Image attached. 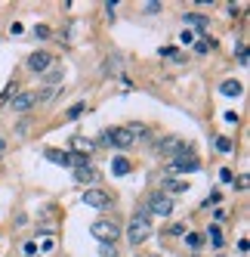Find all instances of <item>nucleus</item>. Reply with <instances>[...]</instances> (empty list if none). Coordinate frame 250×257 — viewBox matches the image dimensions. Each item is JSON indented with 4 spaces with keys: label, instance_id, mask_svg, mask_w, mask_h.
<instances>
[{
    "label": "nucleus",
    "instance_id": "nucleus-8",
    "mask_svg": "<svg viewBox=\"0 0 250 257\" xmlns=\"http://www.w3.org/2000/svg\"><path fill=\"white\" fill-rule=\"evenodd\" d=\"M25 65L34 71V75H44V71L52 65V56H50L46 50H38V53H31V56H28V62H25Z\"/></svg>",
    "mask_w": 250,
    "mask_h": 257
},
{
    "label": "nucleus",
    "instance_id": "nucleus-27",
    "mask_svg": "<svg viewBox=\"0 0 250 257\" xmlns=\"http://www.w3.org/2000/svg\"><path fill=\"white\" fill-rule=\"evenodd\" d=\"M40 251H44V254L56 251V238H52V235H44V242H40Z\"/></svg>",
    "mask_w": 250,
    "mask_h": 257
},
{
    "label": "nucleus",
    "instance_id": "nucleus-14",
    "mask_svg": "<svg viewBox=\"0 0 250 257\" xmlns=\"http://www.w3.org/2000/svg\"><path fill=\"white\" fill-rule=\"evenodd\" d=\"M71 149H78V155H86V158H90L93 149H96V143L86 140V137H74V140H71Z\"/></svg>",
    "mask_w": 250,
    "mask_h": 257
},
{
    "label": "nucleus",
    "instance_id": "nucleus-19",
    "mask_svg": "<svg viewBox=\"0 0 250 257\" xmlns=\"http://www.w3.org/2000/svg\"><path fill=\"white\" fill-rule=\"evenodd\" d=\"M186 245H188V251H198L204 245V235L201 232H186Z\"/></svg>",
    "mask_w": 250,
    "mask_h": 257
},
{
    "label": "nucleus",
    "instance_id": "nucleus-28",
    "mask_svg": "<svg viewBox=\"0 0 250 257\" xmlns=\"http://www.w3.org/2000/svg\"><path fill=\"white\" fill-rule=\"evenodd\" d=\"M99 257H118V248L114 245H99Z\"/></svg>",
    "mask_w": 250,
    "mask_h": 257
},
{
    "label": "nucleus",
    "instance_id": "nucleus-20",
    "mask_svg": "<svg viewBox=\"0 0 250 257\" xmlns=\"http://www.w3.org/2000/svg\"><path fill=\"white\" fill-rule=\"evenodd\" d=\"M213 146H216V149H220L222 155H228L232 149H235V143H232L228 137H216V140H213Z\"/></svg>",
    "mask_w": 250,
    "mask_h": 257
},
{
    "label": "nucleus",
    "instance_id": "nucleus-6",
    "mask_svg": "<svg viewBox=\"0 0 250 257\" xmlns=\"http://www.w3.org/2000/svg\"><path fill=\"white\" fill-rule=\"evenodd\" d=\"M80 201H84L86 208H96V211H108V208L114 205V198H112V192H105V189H86Z\"/></svg>",
    "mask_w": 250,
    "mask_h": 257
},
{
    "label": "nucleus",
    "instance_id": "nucleus-10",
    "mask_svg": "<svg viewBox=\"0 0 250 257\" xmlns=\"http://www.w3.org/2000/svg\"><path fill=\"white\" fill-rule=\"evenodd\" d=\"M34 105H38V93H31V90L12 96V112H28V108H34Z\"/></svg>",
    "mask_w": 250,
    "mask_h": 257
},
{
    "label": "nucleus",
    "instance_id": "nucleus-7",
    "mask_svg": "<svg viewBox=\"0 0 250 257\" xmlns=\"http://www.w3.org/2000/svg\"><path fill=\"white\" fill-rule=\"evenodd\" d=\"M192 146L182 140V137H164L158 143V152L164 155V158H176V155H182V152H188Z\"/></svg>",
    "mask_w": 250,
    "mask_h": 257
},
{
    "label": "nucleus",
    "instance_id": "nucleus-21",
    "mask_svg": "<svg viewBox=\"0 0 250 257\" xmlns=\"http://www.w3.org/2000/svg\"><path fill=\"white\" fill-rule=\"evenodd\" d=\"M84 112H86V102H74V105H71L68 112H65V118H68V121H74V118H80Z\"/></svg>",
    "mask_w": 250,
    "mask_h": 257
},
{
    "label": "nucleus",
    "instance_id": "nucleus-16",
    "mask_svg": "<svg viewBox=\"0 0 250 257\" xmlns=\"http://www.w3.org/2000/svg\"><path fill=\"white\" fill-rule=\"evenodd\" d=\"M182 22H186V25H194L201 34H204L207 25H210V19H207V16H201V13H186V16H182Z\"/></svg>",
    "mask_w": 250,
    "mask_h": 257
},
{
    "label": "nucleus",
    "instance_id": "nucleus-17",
    "mask_svg": "<svg viewBox=\"0 0 250 257\" xmlns=\"http://www.w3.org/2000/svg\"><path fill=\"white\" fill-rule=\"evenodd\" d=\"M192 47H194V53H198V56H204V53H210L213 47H216V41H213V38H201V41H194Z\"/></svg>",
    "mask_w": 250,
    "mask_h": 257
},
{
    "label": "nucleus",
    "instance_id": "nucleus-22",
    "mask_svg": "<svg viewBox=\"0 0 250 257\" xmlns=\"http://www.w3.org/2000/svg\"><path fill=\"white\" fill-rule=\"evenodd\" d=\"M62 78H65V71H62V68H50L46 75H44V81H46V84H59Z\"/></svg>",
    "mask_w": 250,
    "mask_h": 257
},
{
    "label": "nucleus",
    "instance_id": "nucleus-15",
    "mask_svg": "<svg viewBox=\"0 0 250 257\" xmlns=\"http://www.w3.org/2000/svg\"><path fill=\"white\" fill-rule=\"evenodd\" d=\"M220 93L228 96V99H235V96L244 93V84H241V81H222V84H220Z\"/></svg>",
    "mask_w": 250,
    "mask_h": 257
},
{
    "label": "nucleus",
    "instance_id": "nucleus-23",
    "mask_svg": "<svg viewBox=\"0 0 250 257\" xmlns=\"http://www.w3.org/2000/svg\"><path fill=\"white\" fill-rule=\"evenodd\" d=\"M158 53H160V56H164V59H176V62H180V59H182V53H180V50H176V47H160Z\"/></svg>",
    "mask_w": 250,
    "mask_h": 257
},
{
    "label": "nucleus",
    "instance_id": "nucleus-2",
    "mask_svg": "<svg viewBox=\"0 0 250 257\" xmlns=\"http://www.w3.org/2000/svg\"><path fill=\"white\" fill-rule=\"evenodd\" d=\"M90 235L96 238L99 245H114L118 235H120V223H118L114 217H99L96 223L90 226Z\"/></svg>",
    "mask_w": 250,
    "mask_h": 257
},
{
    "label": "nucleus",
    "instance_id": "nucleus-24",
    "mask_svg": "<svg viewBox=\"0 0 250 257\" xmlns=\"http://www.w3.org/2000/svg\"><path fill=\"white\" fill-rule=\"evenodd\" d=\"M12 96H16V84H6V90L0 93V108L10 105V99H12Z\"/></svg>",
    "mask_w": 250,
    "mask_h": 257
},
{
    "label": "nucleus",
    "instance_id": "nucleus-3",
    "mask_svg": "<svg viewBox=\"0 0 250 257\" xmlns=\"http://www.w3.org/2000/svg\"><path fill=\"white\" fill-rule=\"evenodd\" d=\"M99 143H105V146H118V149H130V146L136 143V134L130 131V127H108V131L99 137Z\"/></svg>",
    "mask_w": 250,
    "mask_h": 257
},
{
    "label": "nucleus",
    "instance_id": "nucleus-26",
    "mask_svg": "<svg viewBox=\"0 0 250 257\" xmlns=\"http://www.w3.org/2000/svg\"><path fill=\"white\" fill-rule=\"evenodd\" d=\"M220 201H222V192H220V189H213V192L204 198V208H213V205H220Z\"/></svg>",
    "mask_w": 250,
    "mask_h": 257
},
{
    "label": "nucleus",
    "instance_id": "nucleus-13",
    "mask_svg": "<svg viewBox=\"0 0 250 257\" xmlns=\"http://www.w3.org/2000/svg\"><path fill=\"white\" fill-rule=\"evenodd\" d=\"M130 171H133V164L124 158V155H114L112 158V177H127Z\"/></svg>",
    "mask_w": 250,
    "mask_h": 257
},
{
    "label": "nucleus",
    "instance_id": "nucleus-12",
    "mask_svg": "<svg viewBox=\"0 0 250 257\" xmlns=\"http://www.w3.org/2000/svg\"><path fill=\"white\" fill-rule=\"evenodd\" d=\"M93 180H99V174H96V168L93 164H84V168H74V183H93Z\"/></svg>",
    "mask_w": 250,
    "mask_h": 257
},
{
    "label": "nucleus",
    "instance_id": "nucleus-1",
    "mask_svg": "<svg viewBox=\"0 0 250 257\" xmlns=\"http://www.w3.org/2000/svg\"><path fill=\"white\" fill-rule=\"evenodd\" d=\"M148 235H152V214H148V208H146V205H139V208L133 211V217H130V226H127V242L136 248V245L146 242Z\"/></svg>",
    "mask_w": 250,
    "mask_h": 257
},
{
    "label": "nucleus",
    "instance_id": "nucleus-29",
    "mask_svg": "<svg viewBox=\"0 0 250 257\" xmlns=\"http://www.w3.org/2000/svg\"><path fill=\"white\" fill-rule=\"evenodd\" d=\"M180 41H182L186 47H192V44H194V31H188V28H182V34H180Z\"/></svg>",
    "mask_w": 250,
    "mask_h": 257
},
{
    "label": "nucleus",
    "instance_id": "nucleus-33",
    "mask_svg": "<svg viewBox=\"0 0 250 257\" xmlns=\"http://www.w3.org/2000/svg\"><path fill=\"white\" fill-rule=\"evenodd\" d=\"M238 62L247 65V47H238Z\"/></svg>",
    "mask_w": 250,
    "mask_h": 257
},
{
    "label": "nucleus",
    "instance_id": "nucleus-31",
    "mask_svg": "<svg viewBox=\"0 0 250 257\" xmlns=\"http://www.w3.org/2000/svg\"><path fill=\"white\" fill-rule=\"evenodd\" d=\"M220 180H222V183H235V174H232L228 168H222V171H220Z\"/></svg>",
    "mask_w": 250,
    "mask_h": 257
},
{
    "label": "nucleus",
    "instance_id": "nucleus-4",
    "mask_svg": "<svg viewBox=\"0 0 250 257\" xmlns=\"http://www.w3.org/2000/svg\"><path fill=\"white\" fill-rule=\"evenodd\" d=\"M146 208H148L152 217H170L176 205H173V198H170V195H164L160 189H154V192L146 198Z\"/></svg>",
    "mask_w": 250,
    "mask_h": 257
},
{
    "label": "nucleus",
    "instance_id": "nucleus-35",
    "mask_svg": "<svg viewBox=\"0 0 250 257\" xmlns=\"http://www.w3.org/2000/svg\"><path fill=\"white\" fill-rule=\"evenodd\" d=\"M160 10V4H158V0H148V7H146V13H158Z\"/></svg>",
    "mask_w": 250,
    "mask_h": 257
},
{
    "label": "nucleus",
    "instance_id": "nucleus-25",
    "mask_svg": "<svg viewBox=\"0 0 250 257\" xmlns=\"http://www.w3.org/2000/svg\"><path fill=\"white\" fill-rule=\"evenodd\" d=\"M34 34H38V38H40V41H50V38H52V28L40 22V25H34Z\"/></svg>",
    "mask_w": 250,
    "mask_h": 257
},
{
    "label": "nucleus",
    "instance_id": "nucleus-18",
    "mask_svg": "<svg viewBox=\"0 0 250 257\" xmlns=\"http://www.w3.org/2000/svg\"><path fill=\"white\" fill-rule=\"evenodd\" d=\"M207 238H210V245H213V248H222V232H220L216 223H210V226H207Z\"/></svg>",
    "mask_w": 250,
    "mask_h": 257
},
{
    "label": "nucleus",
    "instance_id": "nucleus-36",
    "mask_svg": "<svg viewBox=\"0 0 250 257\" xmlns=\"http://www.w3.org/2000/svg\"><path fill=\"white\" fill-rule=\"evenodd\" d=\"M6 152V140H0V155H4Z\"/></svg>",
    "mask_w": 250,
    "mask_h": 257
},
{
    "label": "nucleus",
    "instance_id": "nucleus-30",
    "mask_svg": "<svg viewBox=\"0 0 250 257\" xmlns=\"http://www.w3.org/2000/svg\"><path fill=\"white\" fill-rule=\"evenodd\" d=\"M186 232H188L186 223H173V226H170V235H186Z\"/></svg>",
    "mask_w": 250,
    "mask_h": 257
},
{
    "label": "nucleus",
    "instance_id": "nucleus-32",
    "mask_svg": "<svg viewBox=\"0 0 250 257\" xmlns=\"http://www.w3.org/2000/svg\"><path fill=\"white\" fill-rule=\"evenodd\" d=\"M22 31H25V25H22V22H12V28H10V34H12V38H19Z\"/></svg>",
    "mask_w": 250,
    "mask_h": 257
},
{
    "label": "nucleus",
    "instance_id": "nucleus-5",
    "mask_svg": "<svg viewBox=\"0 0 250 257\" xmlns=\"http://www.w3.org/2000/svg\"><path fill=\"white\" fill-rule=\"evenodd\" d=\"M170 171H176V174H198V171H201V158L188 149V152L176 155V158L170 161Z\"/></svg>",
    "mask_w": 250,
    "mask_h": 257
},
{
    "label": "nucleus",
    "instance_id": "nucleus-34",
    "mask_svg": "<svg viewBox=\"0 0 250 257\" xmlns=\"http://www.w3.org/2000/svg\"><path fill=\"white\" fill-rule=\"evenodd\" d=\"M226 121H228V124H238V112H232V108H228V112H226Z\"/></svg>",
    "mask_w": 250,
    "mask_h": 257
},
{
    "label": "nucleus",
    "instance_id": "nucleus-9",
    "mask_svg": "<svg viewBox=\"0 0 250 257\" xmlns=\"http://www.w3.org/2000/svg\"><path fill=\"white\" fill-rule=\"evenodd\" d=\"M160 192H164V195H186L188 192V180L167 177V180H160Z\"/></svg>",
    "mask_w": 250,
    "mask_h": 257
},
{
    "label": "nucleus",
    "instance_id": "nucleus-11",
    "mask_svg": "<svg viewBox=\"0 0 250 257\" xmlns=\"http://www.w3.org/2000/svg\"><path fill=\"white\" fill-rule=\"evenodd\" d=\"M44 155H46V161H52V164L71 168V152H62V149H56V146H50V149H44Z\"/></svg>",
    "mask_w": 250,
    "mask_h": 257
}]
</instances>
